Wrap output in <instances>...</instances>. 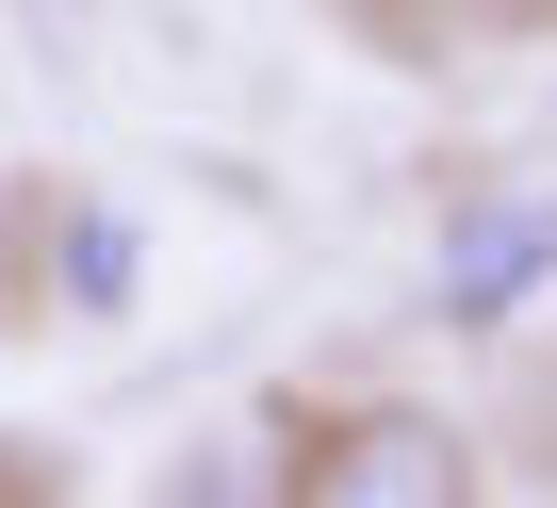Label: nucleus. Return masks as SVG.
Returning a JSON list of instances; mask_svg holds the SVG:
<instances>
[{
    "instance_id": "obj_4",
    "label": "nucleus",
    "mask_w": 557,
    "mask_h": 508,
    "mask_svg": "<svg viewBox=\"0 0 557 508\" xmlns=\"http://www.w3.org/2000/svg\"><path fill=\"white\" fill-rule=\"evenodd\" d=\"M50 296L66 312H132V213H99V197L50 213Z\"/></svg>"
},
{
    "instance_id": "obj_2",
    "label": "nucleus",
    "mask_w": 557,
    "mask_h": 508,
    "mask_svg": "<svg viewBox=\"0 0 557 508\" xmlns=\"http://www.w3.org/2000/svg\"><path fill=\"white\" fill-rule=\"evenodd\" d=\"M278 508H475V426L426 394H361L312 443H278Z\"/></svg>"
},
{
    "instance_id": "obj_3",
    "label": "nucleus",
    "mask_w": 557,
    "mask_h": 508,
    "mask_svg": "<svg viewBox=\"0 0 557 508\" xmlns=\"http://www.w3.org/2000/svg\"><path fill=\"white\" fill-rule=\"evenodd\" d=\"M148 508H278V443H262V426H197V443L148 475Z\"/></svg>"
},
{
    "instance_id": "obj_1",
    "label": "nucleus",
    "mask_w": 557,
    "mask_h": 508,
    "mask_svg": "<svg viewBox=\"0 0 557 508\" xmlns=\"http://www.w3.org/2000/svg\"><path fill=\"white\" fill-rule=\"evenodd\" d=\"M541 296H557V181H541V164L443 181V230H426V312H443L459 345H508Z\"/></svg>"
},
{
    "instance_id": "obj_5",
    "label": "nucleus",
    "mask_w": 557,
    "mask_h": 508,
    "mask_svg": "<svg viewBox=\"0 0 557 508\" xmlns=\"http://www.w3.org/2000/svg\"><path fill=\"white\" fill-rule=\"evenodd\" d=\"M541 312H557V296H541ZM541 410H557V345H541Z\"/></svg>"
},
{
    "instance_id": "obj_6",
    "label": "nucleus",
    "mask_w": 557,
    "mask_h": 508,
    "mask_svg": "<svg viewBox=\"0 0 557 508\" xmlns=\"http://www.w3.org/2000/svg\"><path fill=\"white\" fill-rule=\"evenodd\" d=\"M541 508H557V492H541Z\"/></svg>"
}]
</instances>
